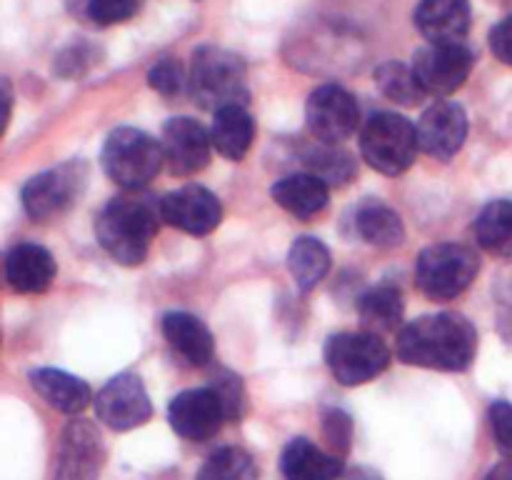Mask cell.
I'll return each mask as SVG.
<instances>
[{
	"label": "cell",
	"mask_w": 512,
	"mask_h": 480,
	"mask_svg": "<svg viewBox=\"0 0 512 480\" xmlns=\"http://www.w3.org/2000/svg\"><path fill=\"white\" fill-rule=\"evenodd\" d=\"M95 413L103 425L110 430H133L138 425L148 423L153 415V403L145 390L143 380L138 375H115L113 380L105 383L95 398Z\"/></svg>",
	"instance_id": "11"
},
{
	"label": "cell",
	"mask_w": 512,
	"mask_h": 480,
	"mask_svg": "<svg viewBox=\"0 0 512 480\" xmlns=\"http://www.w3.org/2000/svg\"><path fill=\"white\" fill-rule=\"evenodd\" d=\"M150 88L163 98H178L185 88H190V78H185L183 65L175 58H163L150 68L148 73Z\"/></svg>",
	"instance_id": "31"
},
{
	"label": "cell",
	"mask_w": 512,
	"mask_h": 480,
	"mask_svg": "<svg viewBox=\"0 0 512 480\" xmlns=\"http://www.w3.org/2000/svg\"><path fill=\"white\" fill-rule=\"evenodd\" d=\"M190 95L205 110L233 108L248 103V70L243 58L218 45H203L193 53Z\"/></svg>",
	"instance_id": "3"
},
{
	"label": "cell",
	"mask_w": 512,
	"mask_h": 480,
	"mask_svg": "<svg viewBox=\"0 0 512 480\" xmlns=\"http://www.w3.org/2000/svg\"><path fill=\"white\" fill-rule=\"evenodd\" d=\"M288 268L293 273L298 288L308 293V290L320 285V280H325V275H328L330 250L318 238H313V235H303L290 248Z\"/></svg>",
	"instance_id": "27"
},
{
	"label": "cell",
	"mask_w": 512,
	"mask_h": 480,
	"mask_svg": "<svg viewBox=\"0 0 512 480\" xmlns=\"http://www.w3.org/2000/svg\"><path fill=\"white\" fill-rule=\"evenodd\" d=\"M275 203L283 210H288L295 218L305 220L325 210L330 198V190L325 180H320L313 173H293L280 178L270 190Z\"/></svg>",
	"instance_id": "21"
},
{
	"label": "cell",
	"mask_w": 512,
	"mask_h": 480,
	"mask_svg": "<svg viewBox=\"0 0 512 480\" xmlns=\"http://www.w3.org/2000/svg\"><path fill=\"white\" fill-rule=\"evenodd\" d=\"M280 473L285 480H338L343 475V460L325 453L313 440L295 438L280 455Z\"/></svg>",
	"instance_id": "20"
},
{
	"label": "cell",
	"mask_w": 512,
	"mask_h": 480,
	"mask_svg": "<svg viewBox=\"0 0 512 480\" xmlns=\"http://www.w3.org/2000/svg\"><path fill=\"white\" fill-rule=\"evenodd\" d=\"M160 328H163L165 340H168L170 350L183 360L190 368H203L213 360L215 355V340L213 333L208 330V325L200 318L190 313H165L160 320Z\"/></svg>",
	"instance_id": "17"
},
{
	"label": "cell",
	"mask_w": 512,
	"mask_h": 480,
	"mask_svg": "<svg viewBox=\"0 0 512 480\" xmlns=\"http://www.w3.org/2000/svg\"><path fill=\"white\" fill-rule=\"evenodd\" d=\"M258 478V468L250 453L243 448H220L200 465L198 478L195 480H255Z\"/></svg>",
	"instance_id": "29"
},
{
	"label": "cell",
	"mask_w": 512,
	"mask_h": 480,
	"mask_svg": "<svg viewBox=\"0 0 512 480\" xmlns=\"http://www.w3.org/2000/svg\"><path fill=\"white\" fill-rule=\"evenodd\" d=\"M475 240L498 258H512V200H493L480 210L473 225Z\"/></svg>",
	"instance_id": "25"
},
{
	"label": "cell",
	"mask_w": 512,
	"mask_h": 480,
	"mask_svg": "<svg viewBox=\"0 0 512 480\" xmlns=\"http://www.w3.org/2000/svg\"><path fill=\"white\" fill-rule=\"evenodd\" d=\"M375 83L385 98L400 105H418L425 95L423 85L415 78V70L398 63V60H388V63L380 65L375 70Z\"/></svg>",
	"instance_id": "28"
},
{
	"label": "cell",
	"mask_w": 512,
	"mask_h": 480,
	"mask_svg": "<svg viewBox=\"0 0 512 480\" xmlns=\"http://www.w3.org/2000/svg\"><path fill=\"white\" fill-rule=\"evenodd\" d=\"M210 388L218 393V398H220V403H223L228 420L243 418L245 390H243V383H240L238 375L225 373V370H223V373L213 375V380H210Z\"/></svg>",
	"instance_id": "32"
},
{
	"label": "cell",
	"mask_w": 512,
	"mask_h": 480,
	"mask_svg": "<svg viewBox=\"0 0 512 480\" xmlns=\"http://www.w3.org/2000/svg\"><path fill=\"white\" fill-rule=\"evenodd\" d=\"M325 363L340 385L370 383L390 365V350L380 335L360 330V333L333 335L325 345Z\"/></svg>",
	"instance_id": "7"
},
{
	"label": "cell",
	"mask_w": 512,
	"mask_h": 480,
	"mask_svg": "<svg viewBox=\"0 0 512 480\" xmlns=\"http://www.w3.org/2000/svg\"><path fill=\"white\" fill-rule=\"evenodd\" d=\"M168 420L175 433L193 443L210 440L228 420L223 403L213 388H193L175 395L168 408Z\"/></svg>",
	"instance_id": "13"
},
{
	"label": "cell",
	"mask_w": 512,
	"mask_h": 480,
	"mask_svg": "<svg viewBox=\"0 0 512 480\" xmlns=\"http://www.w3.org/2000/svg\"><path fill=\"white\" fill-rule=\"evenodd\" d=\"M490 50L498 60L512 68V15L500 20L493 30H490Z\"/></svg>",
	"instance_id": "36"
},
{
	"label": "cell",
	"mask_w": 512,
	"mask_h": 480,
	"mask_svg": "<svg viewBox=\"0 0 512 480\" xmlns=\"http://www.w3.org/2000/svg\"><path fill=\"white\" fill-rule=\"evenodd\" d=\"M485 480H512V460L495 465V468L485 475Z\"/></svg>",
	"instance_id": "37"
},
{
	"label": "cell",
	"mask_w": 512,
	"mask_h": 480,
	"mask_svg": "<svg viewBox=\"0 0 512 480\" xmlns=\"http://www.w3.org/2000/svg\"><path fill=\"white\" fill-rule=\"evenodd\" d=\"M418 128V143L425 155L435 160H450L468 138V115L463 105L453 100H438L423 113Z\"/></svg>",
	"instance_id": "15"
},
{
	"label": "cell",
	"mask_w": 512,
	"mask_h": 480,
	"mask_svg": "<svg viewBox=\"0 0 512 480\" xmlns=\"http://www.w3.org/2000/svg\"><path fill=\"white\" fill-rule=\"evenodd\" d=\"M143 0H88V18L98 25L125 23L140 10Z\"/></svg>",
	"instance_id": "33"
},
{
	"label": "cell",
	"mask_w": 512,
	"mask_h": 480,
	"mask_svg": "<svg viewBox=\"0 0 512 480\" xmlns=\"http://www.w3.org/2000/svg\"><path fill=\"white\" fill-rule=\"evenodd\" d=\"M343 480H383V478H380L378 473H373V470H368V468H355V470H350V473L345 475Z\"/></svg>",
	"instance_id": "38"
},
{
	"label": "cell",
	"mask_w": 512,
	"mask_h": 480,
	"mask_svg": "<svg viewBox=\"0 0 512 480\" xmlns=\"http://www.w3.org/2000/svg\"><path fill=\"white\" fill-rule=\"evenodd\" d=\"M305 120L318 143L340 145L360 128L358 100L340 85H320L308 98Z\"/></svg>",
	"instance_id": "8"
},
{
	"label": "cell",
	"mask_w": 512,
	"mask_h": 480,
	"mask_svg": "<svg viewBox=\"0 0 512 480\" xmlns=\"http://www.w3.org/2000/svg\"><path fill=\"white\" fill-rule=\"evenodd\" d=\"M160 148H163V158L170 173L178 178H188V175L200 173L210 163L213 140L198 120L173 118L165 123Z\"/></svg>",
	"instance_id": "14"
},
{
	"label": "cell",
	"mask_w": 512,
	"mask_h": 480,
	"mask_svg": "<svg viewBox=\"0 0 512 480\" xmlns=\"http://www.w3.org/2000/svg\"><path fill=\"white\" fill-rule=\"evenodd\" d=\"M213 148L228 160H243L248 155L250 145L255 140L253 115L245 110V105H233L215 113L213 128H210Z\"/></svg>",
	"instance_id": "23"
},
{
	"label": "cell",
	"mask_w": 512,
	"mask_h": 480,
	"mask_svg": "<svg viewBox=\"0 0 512 480\" xmlns=\"http://www.w3.org/2000/svg\"><path fill=\"white\" fill-rule=\"evenodd\" d=\"M105 175L128 193L143 190L165 163L163 148L153 135L138 128H115L100 153Z\"/></svg>",
	"instance_id": "4"
},
{
	"label": "cell",
	"mask_w": 512,
	"mask_h": 480,
	"mask_svg": "<svg viewBox=\"0 0 512 480\" xmlns=\"http://www.w3.org/2000/svg\"><path fill=\"white\" fill-rule=\"evenodd\" d=\"M490 428L500 453L512 460V405L508 400H495L490 405Z\"/></svg>",
	"instance_id": "35"
},
{
	"label": "cell",
	"mask_w": 512,
	"mask_h": 480,
	"mask_svg": "<svg viewBox=\"0 0 512 480\" xmlns=\"http://www.w3.org/2000/svg\"><path fill=\"white\" fill-rule=\"evenodd\" d=\"M418 128L398 113L370 115L360 130V153L373 170L403 175L418 158Z\"/></svg>",
	"instance_id": "5"
},
{
	"label": "cell",
	"mask_w": 512,
	"mask_h": 480,
	"mask_svg": "<svg viewBox=\"0 0 512 480\" xmlns=\"http://www.w3.org/2000/svg\"><path fill=\"white\" fill-rule=\"evenodd\" d=\"M83 183L85 168L78 163H65L35 175L25 183L20 195L25 213L35 220H48L65 213L80 195Z\"/></svg>",
	"instance_id": "10"
},
{
	"label": "cell",
	"mask_w": 512,
	"mask_h": 480,
	"mask_svg": "<svg viewBox=\"0 0 512 480\" xmlns=\"http://www.w3.org/2000/svg\"><path fill=\"white\" fill-rule=\"evenodd\" d=\"M475 350V325L460 313L423 315L398 333V358L418 368L460 373L470 368Z\"/></svg>",
	"instance_id": "1"
},
{
	"label": "cell",
	"mask_w": 512,
	"mask_h": 480,
	"mask_svg": "<svg viewBox=\"0 0 512 480\" xmlns=\"http://www.w3.org/2000/svg\"><path fill=\"white\" fill-rule=\"evenodd\" d=\"M103 468V440L90 420H73L60 440L55 480H98Z\"/></svg>",
	"instance_id": "16"
},
{
	"label": "cell",
	"mask_w": 512,
	"mask_h": 480,
	"mask_svg": "<svg viewBox=\"0 0 512 480\" xmlns=\"http://www.w3.org/2000/svg\"><path fill=\"white\" fill-rule=\"evenodd\" d=\"M160 200L118 195L108 200L95 220L100 248L120 265H140L160 228Z\"/></svg>",
	"instance_id": "2"
},
{
	"label": "cell",
	"mask_w": 512,
	"mask_h": 480,
	"mask_svg": "<svg viewBox=\"0 0 512 480\" xmlns=\"http://www.w3.org/2000/svg\"><path fill=\"white\" fill-rule=\"evenodd\" d=\"M160 215L188 235H208L223 220V205L203 185H183L160 198Z\"/></svg>",
	"instance_id": "12"
},
{
	"label": "cell",
	"mask_w": 512,
	"mask_h": 480,
	"mask_svg": "<svg viewBox=\"0 0 512 480\" xmlns=\"http://www.w3.org/2000/svg\"><path fill=\"white\" fill-rule=\"evenodd\" d=\"M355 225H358L360 238L375 248H398L405 240L403 218L383 203H365L358 210Z\"/></svg>",
	"instance_id": "26"
},
{
	"label": "cell",
	"mask_w": 512,
	"mask_h": 480,
	"mask_svg": "<svg viewBox=\"0 0 512 480\" xmlns=\"http://www.w3.org/2000/svg\"><path fill=\"white\" fill-rule=\"evenodd\" d=\"M323 433L328 443L333 445L335 455H345L350 450V440H353V420H350L348 413L338 408L325 410Z\"/></svg>",
	"instance_id": "34"
},
{
	"label": "cell",
	"mask_w": 512,
	"mask_h": 480,
	"mask_svg": "<svg viewBox=\"0 0 512 480\" xmlns=\"http://www.w3.org/2000/svg\"><path fill=\"white\" fill-rule=\"evenodd\" d=\"M403 313V293L395 285H375L358 298L360 323L368 333H390L400 325Z\"/></svg>",
	"instance_id": "24"
},
{
	"label": "cell",
	"mask_w": 512,
	"mask_h": 480,
	"mask_svg": "<svg viewBox=\"0 0 512 480\" xmlns=\"http://www.w3.org/2000/svg\"><path fill=\"white\" fill-rule=\"evenodd\" d=\"M30 385L35 393L53 405L60 413H83L90 403V388L85 380L75 378V375L65 373L58 368H38L30 373Z\"/></svg>",
	"instance_id": "22"
},
{
	"label": "cell",
	"mask_w": 512,
	"mask_h": 480,
	"mask_svg": "<svg viewBox=\"0 0 512 480\" xmlns=\"http://www.w3.org/2000/svg\"><path fill=\"white\" fill-rule=\"evenodd\" d=\"M55 258L35 243H20L5 258V280L15 293H43L55 278Z\"/></svg>",
	"instance_id": "19"
},
{
	"label": "cell",
	"mask_w": 512,
	"mask_h": 480,
	"mask_svg": "<svg viewBox=\"0 0 512 480\" xmlns=\"http://www.w3.org/2000/svg\"><path fill=\"white\" fill-rule=\"evenodd\" d=\"M473 60L465 43H428L415 53L413 70L425 95L445 98L463 88L473 70Z\"/></svg>",
	"instance_id": "9"
},
{
	"label": "cell",
	"mask_w": 512,
	"mask_h": 480,
	"mask_svg": "<svg viewBox=\"0 0 512 480\" xmlns=\"http://www.w3.org/2000/svg\"><path fill=\"white\" fill-rule=\"evenodd\" d=\"M478 270L480 258L468 245H430L418 255L415 283L430 300H453L473 285Z\"/></svg>",
	"instance_id": "6"
},
{
	"label": "cell",
	"mask_w": 512,
	"mask_h": 480,
	"mask_svg": "<svg viewBox=\"0 0 512 480\" xmlns=\"http://www.w3.org/2000/svg\"><path fill=\"white\" fill-rule=\"evenodd\" d=\"M305 163H308L310 173L318 175L328 185H345L355 175V160L338 145H313L310 150H305Z\"/></svg>",
	"instance_id": "30"
},
{
	"label": "cell",
	"mask_w": 512,
	"mask_h": 480,
	"mask_svg": "<svg viewBox=\"0 0 512 480\" xmlns=\"http://www.w3.org/2000/svg\"><path fill=\"white\" fill-rule=\"evenodd\" d=\"M415 25L428 43H463L470 30L468 0H420Z\"/></svg>",
	"instance_id": "18"
}]
</instances>
